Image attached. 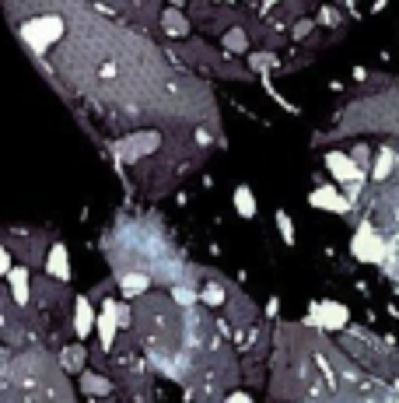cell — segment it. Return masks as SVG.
Segmentation results:
<instances>
[{
	"instance_id": "6",
	"label": "cell",
	"mask_w": 399,
	"mask_h": 403,
	"mask_svg": "<svg viewBox=\"0 0 399 403\" xmlns=\"http://www.w3.org/2000/svg\"><path fill=\"white\" fill-rule=\"evenodd\" d=\"M46 277H53V281H67L71 277V252H67L63 242H56L49 249V256H46Z\"/></svg>"
},
{
	"instance_id": "1",
	"label": "cell",
	"mask_w": 399,
	"mask_h": 403,
	"mask_svg": "<svg viewBox=\"0 0 399 403\" xmlns=\"http://www.w3.org/2000/svg\"><path fill=\"white\" fill-rule=\"evenodd\" d=\"M60 36H63V18H56V14H49V18H32V21L21 25V39L28 42L36 53L49 49Z\"/></svg>"
},
{
	"instance_id": "2",
	"label": "cell",
	"mask_w": 399,
	"mask_h": 403,
	"mask_svg": "<svg viewBox=\"0 0 399 403\" xmlns=\"http://www.w3.org/2000/svg\"><path fill=\"white\" fill-rule=\"evenodd\" d=\"M351 252L358 256L361 263H385V252H389V245L385 239L371 228V225H361L354 242H351Z\"/></svg>"
},
{
	"instance_id": "17",
	"label": "cell",
	"mask_w": 399,
	"mask_h": 403,
	"mask_svg": "<svg viewBox=\"0 0 399 403\" xmlns=\"http://www.w3.org/2000/svg\"><path fill=\"white\" fill-rule=\"evenodd\" d=\"M393 165H396L393 151H382V155H378V161H375V172H371V175H375V183H382V179L393 172Z\"/></svg>"
},
{
	"instance_id": "20",
	"label": "cell",
	"mask_w": 399,
	"mask_h": 403,
	"mask_svg": "<svg viewBox=\"0 0 399 403\" xmlns=\"http://www.w3.org/2000/svg\"><path fill=\"white\" fill-rule=\"evenodd\" d=\"M203 302H207V305H221V302H224V291H221V287H207V291H203Z\"/></svg>"
},
{
	"instance_id": "11",
	"label": "cell",
	"mask_w": 399,
	"mask_h": 403,
	"mask_svg": "<svg viewBox=\"0 0 399 403\" xmlns=\"http://www.w3.org/2000/svg\"><path fill=\"white\" fill-rule=\"evenodd\" d=\"M232 200H235V210H239L245 221H252V218H256V197H252V190H249V186H235V197H232Z\"/></svg>"
},
{
	"instance_id": "18",
	"label": "cell",
	"mask_w": 399,
	"mask_h": 403,
	"mask_svg": "<svg viewBox=\"0 0 399 403\" xmlns=\"http://www.w3.org/2000/svg\"><path fill=\"white\" fill-rule=\"evenodd\" d=\"M274 63H277V60H274V53H252V56H249V67H252L256 74H266Z\"/></svg>"
},
{
	"instance_id": "9",
	"label": "cell",
	"mask_w": 399,
	"mask_h": 403,
	"mask_svg": "<svg viewBox=\"0 0 399 403\" xmlns=\"http://www.w3.org/2000/svg\"><path fill=\"white\" fill-rule=\"evenodd\" d=\"M95 326H98V312L91 309L88 298H78V302H74V333H78V340H84Z\"/></svg>"
},
{
	"instance_id": "16",
	"label": "cell",
	"mask_w": 399,
	"mask_h": 403,
	"mask_svg": "<svg viewBox=\"0 0 399 403\" xmlns=\"http://www.w3.org/2000/svg\"><path fill=\"white\" fill-rule=\"evenodd\" d=\"M165 29H168L172 36H182V32H190V21H186L179 11H165Z\"/></svg>"
},
{
	"instance_id": "24",
	"label": "cell",
	"mask_w": 399,
	"mask_h": 403,
	"mask_svg": "<svg viewBox=\"0 0 399 403\" xmlns=\"http://www.w3.org/2000/svg\"><path fill=\"white\" fill-rule=\"evenodd\" d=\"M172 4H182V0H172Z\"/></svg>"
},
{
	"instance_id": "14",
	"label": "cell",
	"mask_w": 399,
	"mask_h": 403,
	"mask_svg": "<svg viewBox=\"0 0 399 403\" xmlns=\"http://www.w3.org/2000/svg\"><path fill=\"white\" fill-rule=\"evenodd\" d=\"M221 46H224L228 53H245V46H249V39H245V29H232V32L221 39Z\"/></svg>"
},
{
	"instance_id": "5",
	"label": "cell",
	"mask_w": 399,
	"mask_h": 403,
	"mask_svg": "<svg viewBox=\"0 0 399 403\" xmlns=\"http://www.w3.org/2000/svg\"><path fill=\"white\" fill-rule=\"evenodd\" d=\"M309 203H312V207H319V210H333V214H347V210H351V200H347V197H340V193H336V186H319V190H312Z\"/></svg>"
},
{
	"instance_id": "8",
	"label": "cell",
	"mask_w": 399,
	"mask_h": 403,
	"mask_svg": "<svg viewBox=\"0 0 399 403\" xmlns=\"http://www.w3.org/2000/svg\"><path fill=\"white\" fill-rule=\"evenodd\" d=\"M326 168H329V172H333V175H336L340 183H361L358 161L347 158V155H336V151H333V155L326 158Z\"/></svg>"
},
{
	"instance_id": "21",
	"label": "cell",
	"mask_w": 399,
	"mask_h": 403,
	"mask_svg": "<svg viewBox=\"0 0 399 403\" xmlns=\"http://www.w3.org/2000/svg\"><path fill=\"white\" fill-rule=\"evenodd\" d=\"M11 270H14V263H11V252L0 245V277H7Z\"/></svg>"
},
{
	"instance_id": "7",
	"label": "cell",
	"mask_w": 399,
	"mask_h": 403,
	"mask_svg": "<svg viewBox=\"0 0 399 403\" xmlns=\"http://www.w3.org/2000/svg\"><path fill=\"white\" fill-rule=\"evenodd\" d=\"M158 144V133H140V137H126V141H120L116 144V155L126 161H133L137 155H144V151H151Z\"/></svg>"
},
{
	"instance_id": "22",
	"label": "cell",
	"mask_w": 399,
	"mask_h": 403,
	"mask_svg": "<svg viewBox=\"0 0 399 403\" xmlns=\"http://www.w3.org/2000/svg\"><path fill=\"white\" fill-rule=\"evenodd\" d=\"M193 298H197L193 291H186V287H175V302H179V305H193Z\"/></svg>"
},
{
	"instance_id": "4",
	"label": "cell",
	"mask_w": 399,
	"mask_h": 403,
	"mask_svg": "<svg viewBox=\"0 0 399 403\" xmlns=\"http://www.w3.org/2000/svg\"><path fill=\"white\" fill-rule=\"evenodd\" d=\"M98 344H102V351H113V344H116V330H120V305L113 302V298H105V305H102V312H98Z\"/></svg>"
},
{
	"instance_id": "23",
	"label": "cell",
	"mask_w": 399,
	"mask_h": 403,
	"mask_svg": "<svg viewBox=\"0 0 399 403\" xmlns=\"http://www.w3.org/2000/svg\"><path fill=\"white\" fill-rule=\"evenodd\" d=\"M228 403H252V397H249V393H242V389H235V393L228 397Z\"/></svg>"
},
{
	"instance_id": "15",
	"label": "cell",
	"mask_w": 399,
	"mask_h": 403,
	"mask_svg": "<svg viewBox=\"0 0 399 403\" xmlns=\"http://www.w3.org/2000/svg\"><path fill=\"white\" fill-rule=\"evenodd\" d=\"M63 368H67L71 375L84 368V347H81V344H78V347H67V351H63Z\"/></svg>"
},
{
	"instance_id": "13",
	"label": "cell",
	"mask_w": 399,
	"mask_h": 403,
	"mask_svg": "<svg viewBox=\"0 0 399 403\" xmlns=\"http://www.w3.org/2000/svg\"><path fill=\"white\" fill-rule=\"evenodd\" d=\"M81 389L91 393V397H105V393H109V382H105L102 375H95V372H84V375H81Z\"/></svg>"
},
{
	"instance_id": "10",
	"label": "cell",
	"mask_w": 399,
	"mask_h": 403,
	"mask_svg": "<svg viewBox=\"0 0 399 403\" xmlns=\"http://www.w3.org/2000/svg\"><path fill=\"white\" fill-rule=\"evenodd\" d=\"M7 284H11V298H14L18 305H25V302L32 298V284H28V270H25V267H14V270L7 274Z\"/></svg>"
},
{
	"instance_id": "12",
	"label": "cell",
	"mask_w": 399,
	"mask_h": 403,
	"mask_svg": "<svg viewBox=\"0 0 399 403\" xmlns=\"http://www.w3.org/2000/svg\"><path fill=\"white\" fill-rule=\"evenodd\" d=\"M120 287H123L126 298H133V295H144V291L151 287V277H147V274H123Z\"/></svg>"
},
{
	"instance_id": "19",
	"label": "cell",
	"mask_w": 399,
	"mask_h": 403,
	"mask_svg": "<svg viewBox=\"0 0 399 403\" xmlns=\"http://www.w3.org/2000/svg\"><path fill=\"white\" fill-rule=\"evenodd\" d=\"M277 228H280V235H284V242L294 245V225H291V218L284 210H277Z\"/></svg>"
},
{
	"instance_id": "3",
	"label": "cell",
	"mask_w": 399,
	"mask_h": 403,
	"mask_svg": "<svg viewBox=\"0 0 399 403\" xmlns=\"http://www.w3.org/2000/svg\"><path fill=\"white\" fill-rule=\"evenodd\" d=\"M347 322H351V312H347V305H340V302H316V305H312V326L343 330Z\"/></svg>"
}]
</instances>
